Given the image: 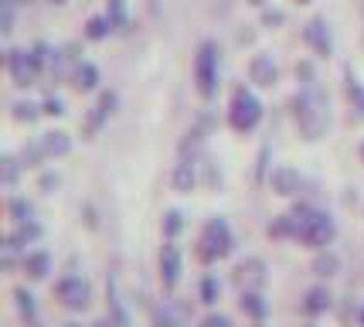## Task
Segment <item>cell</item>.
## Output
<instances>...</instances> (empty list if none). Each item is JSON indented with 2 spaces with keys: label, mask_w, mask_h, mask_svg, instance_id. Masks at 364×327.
Masks as SVG:
<instances>
[{
  "label": "cell",
  "mask_w": 364,
  "mask_h": 327,
  "mask_svg": "<svg viewBox=\"0 0 364 327\" xmlns=\"http://www.w3.org/2000/svg\"><path fill=\"white\" fill-rule=\"evenodd\" d=\"M255 7H266V4H269V0H252Z\"/></svg>",
  "instance_id": "obj_41"
},
{
  "label": "cell",
  "mask_w": 364,
  "mask_h": 327,
  "mask_svg": "<svg viewBox=\"0 0 364 327\" xmlns=\"http://www.w3.org/2000/svg\"><path fill=\"white\" fill-rule=\"evenodd\" d=\"M38 140H41V150L48 154V160H51V157H65L72 150V137L62 133V130H48V133H41Z\"/></svg>",
  "instance_id": "obj_22"
},
{
  "label": "cell",
  "mask_w": 364,
  "mask_h": 327,
  "mask_svg": "<svg viewBox=\"0 0 364 327\" xmlns=\"http://www.w3.org/2000/svg\"><path fill=\"white\" fill-rule=\"evenodd\" d=\"M21 167H24V164H21V160H17V157H4V160H0V177H4V185L7 187H14L17 185V174H21Z\"/></svg>",
  "instance_id": "obj_30"
},
{
  "label": "cell",
  "mask_w": 364,
  "mask_h": 327,
  "mask_svg": "<svg viewBox=\"0 0 364 327\" xmlns=\"http://www.w3.org/2000/svg\"><path fill=\"white\" fill-rule=\"evenodd\" d=\"M293 120H296V130H300L303 140H320L331 126V103H327V93L320 89L317 82H306L296 99H293Z\"/></svg>",
  "instance_id": "obj_2"
},
{
  "label": "cell",
  "mask_w": 364,
  "mask_h": 327,
  "mask_svg": "<svg viewBox=\"0 0 364 327\" xmlns=\"http://www.w3.org/2000/svg\"><path fill=\"white\" fill-rule=\"evenodd\" d=\"M252 327H266V324H262V321H255V324Z\"/></svg>",
  "instance_id": "obj_42"
},
{
  "label": "cell",
  "mask_w": 364,
  "mask_h": 327,
  "mask_svg": "<svg viewBox=\"0 0 364 327\" xmlns=\"http://www.w3.org/2000/svg\"><path fill=\"white\" fill-rule=\"evenodd\" d=\"M361 109H364V99H361Z\"/></svg>",
  "instance_id": "obj_48"
},
{
  "label": "cell",
  "mask_w": 364,
  "mask_h": 327,
  "mask_svg": "<svg viewBox=\"0 0 364 327\" xmlns=\"http://www.w3.org/2000/svg\"><path fill=\"white\" fill-rule=\"evenodd\" d=\"M358 327H364V307L358 311Z\"/></svg>",
  "instance_id": "obj_39"
},
{
  "label": "cell",
  "mask_w": 364,
  "mask_h": 327,
  "mask_svg": "<svg viewBox=\"0 0 364 327\" xmlns=\"http://www.w3.org/2000/svg\"><path fill=\"white\" fill-rule=\"evenodd\" d=\"M41 235H45V229H41L34 218H28V222H14V229L4 235V249L7 252H31L28 246L41 242Z\"/></svg>",
  "instance_id": "obj_10"
},
{
  "label": "cell",
  "mask_w": 364,
  "mask_h": 327,
  "mask_svg": "<svg viewBox=\"0 0 364 327\" xmlns=\"http://www.w3.org/2000/svg\"><path fill=\"white\" fill-rule=\"evenodd\" d=\"M72 89L75 93H95L99 89V68L92 62H79L72 68Z\"/></svg>",
  "instance_id": "obj_21"
},
{
  "label": "cell",
  "mask_w": 364,
  "mask_h": 327,
  "mask_svg": "<svg viewBox=\"0 0 364 327\" xmlns=\"http://www.w3.org/2000/svg\"><path fill=\"white\" fill-rule=\"evenodd\" d=\"M7 72H11L17 89H31V85H38V78L45 76V62L34 48H11L7 51Z\"/></svg>",
  "instance_id": "obj_6"
},
{
  "label": "cell",
  "mask_w": 364,
  "mask_h": 327,
  "mask_svg": "<svg viewBox=\"0 0 364 327\" xmlns=\"http://www.w3.org/2000/svg\"><path fill=\"white\" fill-rule=\"evenodd\" d=\"M266 235H269L272 242H289V215H276L269 222V225H266Z\"/></svg>",
  "instance_id": "obj_27"
},
{
  "label": "cell",
  "mask_w": 364,
  "mask_h": 327,
  "mask_svg": "<svg viewBox=\"0 0 364 327\" xmlns=\"http://www.w3.org/2000/svg\"><path fill=\"white\" fill-rule=\"evenodd\" d=\"M14 307L21 313L24 327H41V313H38V300L28 286H14Z\"/></svg>",
  "instance_id": "obj_19"
},
{
  "label": "cell",
  "mask_w": 364,
  "mask_h": 327,
  "mask_svg": "<svg viewBox=\"0 0 364 327\" xmlns=\"http://www.w3.org/2000/svg\"><path fill=\"white\" fill-rule=\"evenodd\" d=\"M289 242H300V246H306V249H331L333 239H337V222H333L323 208H317V204H293L289 212Z\"/></svg>",
  "instance_id": "obj_1"
},
{
  "label": "cell",
  "mask_w": 364,
  "mask_h": 327,
  "mask_svg": "<svg viewBox=\"0 0 364 327\" xmlns=\"http://www.w3.org/2000/svg\"><path fill=\"white\" fill-rule=\"evenodd\" d=\"M7 215L14 218V222H28V218H34V208L28 198H11L7 202Z\"/></svg>",
  "instance_id": "obj_31"
},
{
  "label": "cell",
  "mask_w": 364,
  "mask_h": 327,
  "mask_svg": "<svg viewBox=\"0 0 364 327\" xmlns=\"http://www.w3.org/2000/svg\"><path fill=\"white\" fill-rule=\"evenodd\" d=\"M55 300L72 313L89 311V307H92V283L85 280V276L68 273V276H62V280L55 283Z\"/></svg>",
  "instance_id": "obj_7"
},
{
  "label": "cell",
  "mask_w": 364,
  "mask_h": 327,
  "mask_svg": "<svg viewBox=\"0 0 364 327\" xmlns=\"http://www.w3.org/2000/svg\"><path fill=\"white\" fill-rule=\"evenodd\" d=\"M296 4H314V0H296Z\"/></svg>",
  "instance_id": "obj_43"
},
{
  "label": "cell",
  "mask_w": 364,
  "mask_h": 327,
  "mask_svg": "<svg viewBox=\"0 0 364 327\" xmlns=\"http://www.w3.org/2000/svg\"><path fill=\"white\" fill-rule=\"evenodd\" d=\"M361 160H364V143H361Z\"/></svg>",
  "instance_id": "obj_46"
},
{
  "label": "cell",
  "mask_w": 364,
  "mask_h": 327,
  "mask_svg": "<svg viewBox=\"0 0 364 327\" xmlns=\"http://www.w3.org/2000/svg\"><path fill=\"white\" fill-rule=\"evenodd\" d=\"M181 273H184V256H181V246L174 239H167L160 246V286L164 294H174L177 283H181Z\"/></svg>",
  "instance_id": "obj_9"
},
{
  "label": "cell",
  "mask_w": 364,
  "mask_h": 327,
  "mask_svg": "<svg viewBox=\"0 0 364 327\" xmlns=\"http://www.w3.org/2000/svg\"><path fill=\"white\" fill-rule=\"evenodd\" d=\"M11 109H14V120H17V123H34L38 116H45V109L34 106V103H24V99H21V103H14Z\"/></svg>",
  "instance_id": "obj_28"
},
{
  "label": "cell",
  "mask_w": 364,
  "mask_h": 327,
  "mask_svg": "<svg viewBox=\"0 0 364 327\" xmlns=\"http://www.w3.org/2000/svg\"><path fill=\"white\" fill-rule=\"evenodd\" d=\"M160 229H164V239H177V235L184 232V215H181L177 208H171V212L164 215V225H160Z\"/></svg>",
  "instance_id": "obj_29"
},
{
  "label": "cell",
  "mask_w": 364,
  "mask_h": 327,
  "mask_svg": "<svg viewBox=\"0 0 364 327\" xmlns=\"http://www.w3.org/2000/svg\"><path fill=\"white\" fill-rule=\"evenodd\" d=\"M235 252V232H232V225H228V218L222 215H211L201 225V232H198V242H194V259L201 266H215L228 259Z\"/></svg>",
  "instance_id": "obj_3"
},
{
  "label": "cell",
  "mask_w": 364,
  "mask_h": 327,
  "mask_svg": "<svg viewBox=\"0 0 364 327\" xmlns=\"http://www.w3.org/2000/svg\"><path fill=\"white\" fill-rule=\"evenodd\" d=\"M303 41L317 51L320 58H327L333 51V34H331V24L323 21V17H314L306 28H303Z\"/></svg>",
  "instance_id": "obj_13"
},
{
  "label": "cell",
  "mask_w": 364,
  "mask_h": 327,
  "mask_svg": "<svg viewBox=\"0 0 364 327\" xmlns=\"http://www.w3.org/2000/svg\"><path fill=\"white\" fill-rule=\"evenodd\" d=\"M92 327H109V321H95Z\"/></svg>",
  "instance_id": "obj_40"
},
{
  "label": "cell",
  "mask_w": 364,
  "mask_h": 327,
  "mask_svg": "<svg viewBox=\"0 0 364 327\" xmlns=\"http://www.w3.org/2000/svg\"><path fill=\"white\" fill-rule=\"evenodd\" d=\"M51 4H68V0H51Z\"/></svg>",
  "instance_id": "obj_44"
},
{
  "label": "cell",
  "mask_w": 364,
  "mask_h": 327,
  "mask_svg": "<svg viewBox=\"0 0 364 327\" xmlns=\"http://www.w3.org/2000/svg\"><path fill=\"white\" fill-rule=\"evenodd\" d=\"M106 17H109L112 31H127V28H129L127 0H106Z\"/></svg>",
  "instance_id": "obj_25"
},
{
  "label": "cell",
  "mask_w": 364,
  "mask_h": 327,
  "mask_svg": "<svg viewBox=\"0 0 364 327\" xmlns=\"http://www.w3.org/2000/svg\"><path fill=\"white\" fill-rule=\"evenodd\" d=\"M4 4H14V7H24V4H31V0H4Z\"/></svg>",
  "instance_id": "obj_38"
},
{
  "label": "cell",
  "mask_w": 364,
  "mask_h": 327,
  "mask_svg": "<svg viewBox=\"0 0 364 327\" xmlns=\"http://www.w3.org/2000/svg\"><path fill=\"white\" fill-rule=\"evenodd\" d=\"M249 82L259 85V89H272L279 82V68L272 62V55H252V62H249Z\"/></svg>",
  "instance_id": "obj_15"
},
{
  "label": "cell",
  "mask_w": 364,
  "mask_h": 327,
  "mask_svg": "<svg viewBox=\"0 0 364 327\" xmlns=\"http://www.w3.org/2000/svg\"><path fill=\"white\" fill-rule=\"evenodd\" d=\"M218 296H222V280H218L215 273L201 276V283H198V300H201L205 307H215V303H218Z\"/></svg>",
  "instance_id": "obj_23"
},
{
  "label": "cell",
  "mask_w": 364,
  "mask_h": 327,
  "mask_svg": "<svg viewBox=\"0 0 364 327\" xmlns=\"http://www.w3.org/2000/svg\"><path fill=\"white\" fill-rule=\"evenodd\" d=\"M41 160H48V154L41 150V140L28 143V147L21 150V164H24V167H41Z\"/></svg>",
  "instance_id": "obj_32"
},
{
  "label": "cell",
  "mask_w": 364,
  "mask_h": 327,
  "mask_svg": "<svg viewBox=\"0 0 364 327\" xmlns=\"http://www.w3.org/2000/svg\"><path fill=\"white\" fill-rule=\"evenodd\" d=\"M300 327H314V324H300Z\"/></svg>",
  "instance_id": "obj_47"
},
{
  "label": "cell",
  "mask_w": 364,
  "mask_h": 327,
  "mask_svg": "<svg viewBox=\"0 0 364 327\" xmlns=\"http://www.w3.org/2000/svg\"><path fill=\"white\" fill-rule=\"evenodd\" d=\"M109 31H112V24L106 14L85 21V38H89V41H102V38H109Z\"/></svg>",
  "instance_id": "obj_26"
},
{
  "label": "cell",
  "mask_w": 364,
  "mask_h": 327,
  "mask_svg": "<svg viewBox=\"0 0 364 327\" xmlns=\"http://www.w3.org/2000/svg\"><path fill=\"white\" fill-rule=\"evenodd\" d=\"M194 85L201 99H215L218 93V45L215 41H201L194 51Z\"/></svg>",
  "instance_id": "obj_5"
},
{
  "label": "cell",
  "mask_w": 364,
  "mask_h": 327,
  "mask_svg": "<svg viewBox=\"0 0 364 327\" xmlns=\"http://www.w3.org/2000/svg\"><path fill=\"white\" fill-rule=\"evenodd\" d=\"M262 123V99L252 89H235L232 95V106H228V126L235 133H252L255 126Z\"/></svg>",
  "instance_id": "obj_4"
},
{
  "label": "cell",
  "mask_w": 364,
  "mask_h": 327,
  "mask_svg": "<svg viewBox=\"0 0 364 327\" xmlns=\"http://www.w3.org/2000/svg\"><path fill=\"white\" fill-rule=\"evenodd\" d=\"M116 106H119V95L112 93V89H106V93H99V99H95L92 113H89V116H85V126H82V130H85V137H89V140H92L95 133H99V130H102V126H106V120H109L112 113H116Z\"/></svg>",
  "instance_id": "obj_11"
},
{
  "label": "cell",
  "mask_w": 364,
  "mask_h": 327,
  "mask_svg": "<svg viewBox=\"0 0 364 327\" xmlns=\"http://www.w3.org/2000/svg\"><path fill=\"white\" fill-rule=\"evenodd\" d=\"M310 269H314V276H317V280L327 283V280H333V276L341 273V256H337L333 249H320L317 256H314Z\"/></svg>",
  "instance_id": "obj_20"
},
{
  "label": "cell",
  "mask_w": 364,
  "mask_h": 327,
  "mask_svg": "<svg viewBox=\"0 0 364 327\" xmlns=\"http://www.w3.org/2000/svg\"><path fill=\"white\" fill-rule=\"evenodd\" d=\"M232 280H235L238 290H266V283H269V266H266V259H259V256H245L242 263H235Z\"/></svg>",
  "instance_id": "obj_8"
},
{
  "label": "cell",
  "mask_w": 364,
  "mask_h": 327,
  "mask_svg": "<svg viewBox=\"0 0 364 327\" xmlns=\"http://www.w3.org/2000/svg\"><path fill=\"white\" fill-rule=\"evenodd\" d=\"M157 327H184L188 324V313H184V307H177V303H164L157 311V321H154Z\"/></svg>",
  "instance_id": "obj_24"
},
{
  "label": "cell",
  "mask_w": 364,
  "mask_h": 327,
  "mask_svg": "<svg viewBox=\"0 0 364 327\" xmlns=\"http://www.w3.org/2000/svg\"><path fill=\"white\" fill-rule=\"evenodd\" d=\"M283 21H286L283 11H266V14H262V24H266V28H279Z\"/></svg>",
  "instance_id": "obj_36"
},
{
  "label": "cell",
  "mask_w": 364,
  "mask_h": 327,
  "mask_svg": "<svg viewBox=\"0 0 364 327\" xmlns=\"http://www.w3.org/2000/svg\"><path fill=\"white\" fill-rule=\"evenodd\" d=\"M269 187L279 198H296L303 187V177H300V171H293V167H276V171L269 174Z\"/></svg>",
  "instance_id": "obj_18"
},
{
  "label": "cell",
  "mask_w": 364,
  "mask_h": 327,
  "mask_svg": "<svg viewBox=\"0 0 364 327\" xmlns=\"http://www.w3.org/2000/svg\"><path fill=\"white\" fill-rule=\"evenodd\" d=\"M201 327H235V321H232L228 313L211 311V313H208V317H205V321H201Z\"/></svg>",
  "instance_id": "obj_34"
},
{
  "label": "cell",
  "mask_w": 364,
  "mask_h": 327,
  "mask_svg": "<svg viewBox=\"0 0 364 327\" xmlns=\"http://www.w3.org/2000/svg\"><path fill=\"white\" fill-rule=\"evenodd\" d=\"M65 327H82V324H65Z\"/></svg>",
  "instance_id": "obj_45"
},
{
  "label": "cell",
  "mask_w": 364,
  "mask_h": 327,
  "mask_svg": "<svg viewBox=\"0 0 364 327\" xmlns=\"http://www.w3.org/2000/svg\"><path fill=\"white\" fill-rule=\"evenodd\" d=\"M238 311L245 313L249 321H266L272 307L262 290H238Z\"/></svg>",
  "instance_id": "obj_17"
},
{
  "label": "cell",
  "mask_w": 364,
  "mask_h": 327,
  "mask_svg": "<svg viewBox=\"0 0 364 327\" xmlns=\"http://www.w3.org/2000/svg\"><path fill=\"white\" fill-rule=\"evenodd\" d=\"M41 109H45V116H62V113H65V103L51 95V99H45V103H41Z\"/></svg>",
  "instance_id": "obj_35"
},
{
  "label": "cell",
  "mask_w": 364,
  "mask_h": 327,
  "mask_svg": "<svg viewBox=\"0 0 364 327\" xmlns=\"http://www.w3.org/2000/svg\"><path fill=\"white\" fill-rule=\"evenodd\" d=\"M21 273L28 276L31 283H41L51 276V256L45 249H31L21 256Z\"/></svg>",
  "instance_id": "obj_16"
},
{
  "label": "cell",
  "mask_w": 364,
  "mask_h": 327,
  "mask_svg": "<svg viewBox=\"0 0 364 327\" xmlns=\"http://www.w3.org/2000/svg\"><path fill=\"white\" fill-rule=\"evenodd\" d=\"M201 164L194 160V154H184L181 157V164H174V174H171V185H174V191H181V194H191L194 187H198V181H201Z\"/></svg>",
  "instance_id": "obj_14"
},
{
  "label": "cell",
  "mask_w": 364,
  "mask_h": 327,
  "mask_svg": "<svg viewBox=\"0 0 364 327\" xmlns=\"http://www.w3.org/2000/svg\"><path fill=\"white\" fill-rule=\"evenodd\" d=\"M51 187H58V174H45L41 177V191H51Z\"/></svg>",
  "instance_id": "obj_37"
},
{
  "label": "cell",
  "mask_w": 364,
  "mask_h": 327,
  "mask_svg": "<svg viewBox=\"0 0 364 327\" xmlns=\"http://www.w3.org/2000/svg\"><path fill=\"white\" fill-rule=\"evenodd\" d=\"M0 31H14V4H4V0H0Z\"/></svg>",
  "instance_id": "obj_33"
},
{
  "label": "cell",
  "mask_w": 364,
  "mask_h": 327,
  "mask_svg": "<svg viewBox=\"0 0 364 327\" xmlns=\"http://www.w3.org/2000/svg\"><path fill=\"white\" fill-rule=\"evenodd\" d=\"M331 307H333V294H331V286H327L323 280L314 283V286L303 294V300H300L303 317H323V313H331Z\"/></svg>",
  "instance_id": "obj_12"
}]
</instances>
